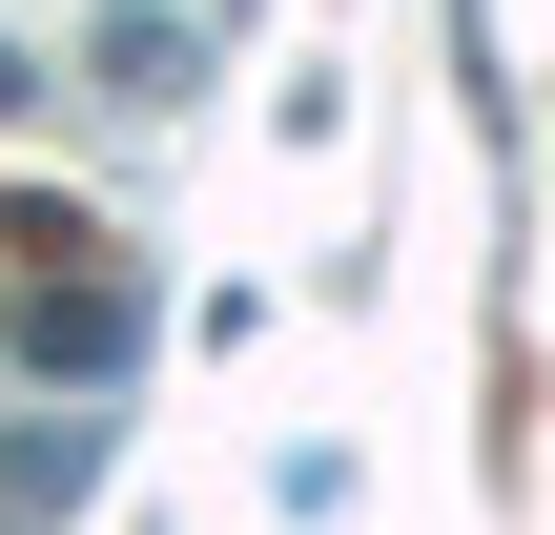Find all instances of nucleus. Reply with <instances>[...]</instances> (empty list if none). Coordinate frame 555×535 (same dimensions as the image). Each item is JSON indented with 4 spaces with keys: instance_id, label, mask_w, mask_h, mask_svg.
<instances>
[{
    "instance_id": "nucleus-1",
    "label": "nucleus",
    "mask_w": 555,
    "mask_h": 535,
    "mask_svg": "<svg viewBox=\"0 0 555 535\" xmlns=\"http://www.w3.org/2000/svg\"><path fill=\"white\" fill-rule=\"evenodd\" d=\"M185 82H206V21H165V0H124V21H103V103H144V124H165Z\"/></svg>"
},
{
    "instance_id": "nucleus-2",
    "label": "nucleus",
    "mask_w": 555,
    "mask_h": 535,
    "mask_svg": "<svg viewBox=\"0 0 555 535\" xmlns=\"http://www.w3.org/2000/svg\"><path fill=\"white\" fill-rule=\"evenodd\" d=\"M21 351H41V371H124V289H41Z\"/></svg>"
}]
</instances>
